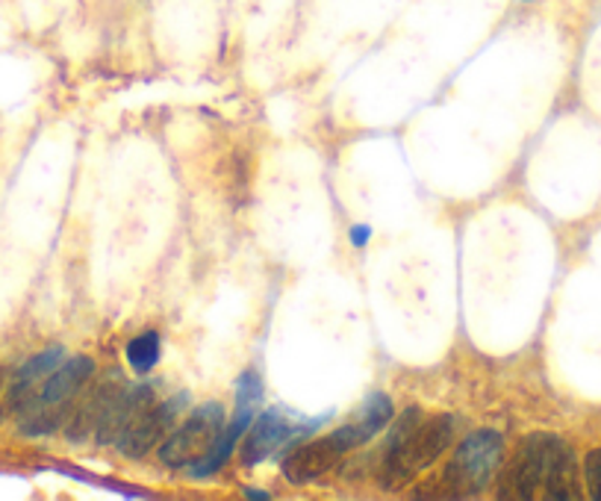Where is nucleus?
<instances>
[{"instance_id": "1", "label": "nucleus", "mask_w": 601, "mask_h": 501, "mask_svg": "<svg viewBox=\"0 0 601 501\" xmlns=\"http://www.w3.org/2000/svg\"><path fill=\"white\" fill-rule=\"evenodd\" d=\"M454 416H422L419 408H408L401 416H396L389 427V439L383 446V460H380V483L387 490H398L425 472L454 439Z\"/></svg>"}, {"instance_id": "2", "label": "nucleus", "mask_w": 601, "mask_h": 501, "mask_svg": "<svg viewBox=\"0 0 601 501\" xmlns=\"http://www.w3.org/2000/svg\"><path fill=\"white\" fill-rule=\"evenodd\" d=\"M92 375L94 360L86 354L59 363L54 375H47V381L38 387L36 396L19 410L21 434L47 436L54 434L56 427H63L75 408L77 392L84 390Z\"/></svg>"}, {"instance_id": "3", "label": "nucleus", "mask_w": 601, "mask_h": 501, "mask_svg": "<svg viewBox=\"0 0 601 501\" xmlns=\"http://www.w3.org/2000/svg\"><path fill=\"white\" fill-rule=\"evenodd\" d=\"M504 460V439L499 431H475L463 439L457 452L452 455L443 472L445 496L452 499H475L492 483V478L501 472Z\"/></svg>"}, {"instance_id": "4", "label": "nucleus", "mask_w": 601, "mask_h": 501, "mask_svg": "<svg viewBox=\"0 0 601 501\" xmlns=\"http://www.w3.org/2000/svg\"><path fill=\"white\" fill-rule=\"evenodd\" d=\"M564 446L560 436L531 434L519 443L516 455L508 464L499 483V499L531 501L543 499L548 469L555 464V455Z\"/></svg>"}, {"instance_id": "5", "label": "nucleus", "mask_w": 601, "mask_h": 501, "mask_svg": "<svg viewBox=\"0 0 601 501\" xmlns=\"http://www.w3.org/2000/svg\"><path fill=\"white\" fill-rule=\"evenodd\" d=\"M224 431V408L219 401L201 404L192 410V416L186 419L183 425L171 431L159 446V460L171 469H183L194 464H201L219 443V436Z\"/></svg>"}, {"instance_id": "6", "label": "nucleus", "mask_w": 601, "mask_h": 501, "mask_svg": "<svg viewBox=\"0 0 601 501\" xmlns=\"http://www.w3.org/2000/svg\"><path fill=\"white\" fill-rule=\"evenodd\" d=\"M327 416H319L313 422L304 419L287 416V410L271 408L266 413H257V419L251 422L245 431V443H242V466H259L266 457L278 455L280 448H287L289 443H296L301 436L313 434L315 427L324 425Z\"/></svg>"}, {"instance_id": "7", "label": "nucleus", "mask_w": 601, "mask_h": 501, "mask_svg": "<svg viewBox=\"0 0 601 501\" xmlns=\"http://www.w3.org/2000/svg\"><path fill=\"white\" fill-rule=\"evenodd\" d=\"M259 404H263V378H259L254 369L242 371L240 381H236V408H233L231 413V425H224L213 452H210L201 464L192 466L194 478H210V475H215L224 464H227V457L233 455V448L240 446V439L245 436L251 422L257 419Z\"/></svg>"}, {"instance_id": "8", "label": "nucleus", "mask_w": 601, "mask_h": 501, "mask_svg": "<svg viewBox=\"0 0 601 501\" xmlns=\"http://www.w3.org/2000/svg\"><path fill=\"white\" fill-rule=\"evenodd\" d=\"M189 404L183 392L175 396L171 401H154L142 416H136L124 427V434L119 436V452L127 457H145L154 446H159L163 439L168 436L171 425H175V419L180 416V410Z\"/></svg>"}, {"instance_id": "9", "label": "nucleus", "mask_w": 601, "mask_h": 501, "mask_svg": "<svg viewBox=\"0 0 601 501\" xmlns=\"http://www.w3.org/2000/svg\"><path fill=\"white\" fill-rule=\"evenodd\" d=\"M392 419H396V408H392L387 392H371L369 399L360 404L357 419H354L352 425H343L340 431H333L331 439L345 455V452H354V448L366 446L369 439H375Z\"/></svg>"}, {"instance_id": "10", "label": "nucleus", "mask_w": 601, "mask_h": 501, "mask_svg": "<svg viewBox=\"0 0 601 501\" xmlns=\"http://www.w3.org/2000/svg\"><path fill=\"white\" fill-rule=\"evenodd\" d=\"M343 457V452L336 448L331 436L324 439H313V443H304L298 446L296 452H289L287 460H283V475H287L292 483H307L322 478L324 472H331L336 460Z\"/></svg>"}, {"instance_id": "11", "label": "nucleus", "mask_w": 601, "mask_h": 501, "mask_svg": "<svg viewBox=\"0 0 601 501\" xmlns=\"http://www.w3.org/2000/svg\"><path fill=\"white\" fill-rule=\"evenodd\" d=\"M63 360H65L63 345H51V348H45V352H38L36 357H30V360L19 369V375H15V381H12L10 408L19 413V410L24 408L33 396H36L38 387L47 381V375H54L56 366H59Z\"/></svg>"}, {"instance_id": "12", "label": "nucleus", "mask_w": 601, "mask_h": 501, "mask_svg": "<svg viewBox=\"0 0 601 501\" xmlns=\"http://www.w3.org/2000/svg\"><path fill=\"white\" fill-rule=\"evenodd\" d=\"M543 499L548 501H572L578 499V464H575L572 448L560 446L555 455V464L548 469L546 487H543Z\"/></svg>"}, {"instance_id": "13", "label": "nucleus", "mask_w": 601, "mask_h": 501, "mask_svg": "<svg viewBox=\"0 0 601 501\" xmlns=\"http://www.w3.org/2000/svg\"><path fill=\"white\" fill-rule=\"evenodd\" d=\"M127 366L133 371H140V375H148L154 366L159 363V354H163V343H159V334L154 331H145L136 339H130L127 343Z\"/></svg>"}, {"instance_id": "14", "label": "nucleus", "mask_w": 601, "mask_h": 501, "mask_svg": "<svg viewBox=\"0 0 601 501\" xmlns=\"http://www.w3.org/2000/svg\"><path fill=\"white\" fill-rule=\"evenodd\" d=\"M583 478H587L592 499L601 501V448H592L587 460H583Z\"/></svg>"}, {"instance_id": "15", "label": "nucleus", "mask_w": 601, "mask_h": 501, "mask_svg": "<svg viewBox=\"0 0 601 501\" xmlns=\"http://www.w3.org/2000/svg\"><path fill=\"white\" fill-rule=\"evenodd\" d=\"M348 236H352L354 248H366L371 240V227L369 224H354L352 231H348Z\"/></svg>"}, {"instance_id": "16", "label": "nucleus", "mask_w": 601, "mask_h": 501, "mask_svg": "<svg viewBox=\"0 0 601 501\" xmlns=\"http://www.w3.org/2000/svg\"><path fill=\"white\" fill-rule=\"evenodd\" d=\"M245 496H248V499H259V501L271 499L269 492H263V490H245Z\"/></svg>"}]
</instances>
